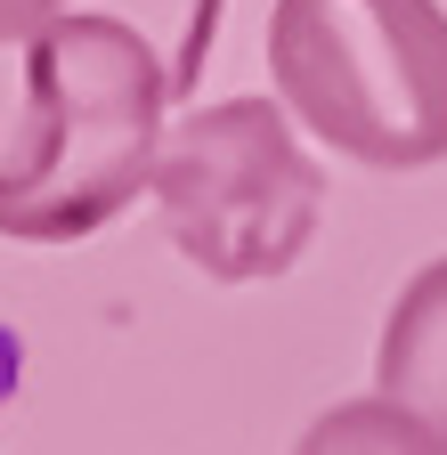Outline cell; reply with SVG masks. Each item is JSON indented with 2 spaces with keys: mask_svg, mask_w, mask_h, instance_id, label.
Instances as JSON below:
<instances>
[{
  "mask_svg": "<svg viewBox=\"0 0 447 455\" xmlns=\"http://www.w3.org/2000/svg\"><path fill=\"white\" fill-rule=\"evenodd\" d=\"M172 74L139 25L49 9L25 33V139L0 155V236L82 244L155 180Z\"/></svg>",
  "mask_w": 447,
  "mask_h": 455,
  "instance_id": "cell-1",
  "label": "cell"
},
{
  "mask_svg": "<svg viewBox=\"0 0 447 455\" xmlns=\"http://www.w3.org/2000/svg\"><path fill=\"white\" fill-rule=\"evenodd\" d=\"M49 9H66V0H0V49H9V41H25Z\"/></svg>",
  "mask_w": 447,
  "mask_h": 455,
  "instance_id": "cell-7",
  "label": "cell"
},
{
  "mask_svg": "<svg viewBox=\"0 0 447 455\" xmlns=\"http://www.w3.org/2000/svg\"><path fill=\"white\" fill-rule=\"evenodd\" d=\"M66 9H106L155 41L163 74H172V98H188L204 82V57H212V33H220V0H66Z\"/></svg>",
  "mask_w": 447,
  "mask_h": 455,
  "instance_id": "cell-6",
  "label": "cell"
},
{
  "mask_svg": "<svg viewBox=\"0 0 447 455\" xmlns=\"http://www.w3.org/2000/svg\"><path fill=\"white\" fill-rule=\"evenodd\" d=\"M374 390L399 398L407 415H423L447 439V252L407 276V293L382 317V350H374Z\"/></svg>",
  "mask_w": 447,
  "mask_h": 455,
  "instance_id": "cell-4",
  "label": "cell"
},
{
  "mask_svg": "<svg viewBox=\"0 0 447 455\" xmlns=\"http://www.w3.org/2000/svg\"><path fill=\"white\" fill-rule=\"evenodd\" d=\"M293 455H447V439L423 415H407L399 398L374 390V398H342V407H325L301 431Z\"/></svg>",
  "mask_w": 447,
  "mask_h": 455,
  "instance_id": "cell-5",
  "label": "cell"
},
{
  "mask_svg": "<svg viewBox=\"0 0 447 455\" xmlns=\"http://www.w3.org/2000/svg\"><path fill=\"white\" fill-rule=\"evenodd\" d=\"M155 204L188 268L212 284L285 276L325 220V171L301 155L293 114L268 98H220L180 114L155 147Z\"/></svg>",
  "mask_w": 447,
  "mask_h": 455,
  "instance_id": "cell-3",
  "label": "cell"
},
{
  "mask_svg": "<svg viewBox=\"0 0 447 455\" xmlns=\"http://www.w3.org/2000/svg\"><path fill=\"white\" fill-rule=\"evenodd\" d=\"M276 106L366 171L447 163V9L439 0H276Z\"/></svg>",
  "mask_w": 447,
  "mask_h": 455,
  "instance_id": "cell-2",
  "label": "cell"
}]
</instances>
